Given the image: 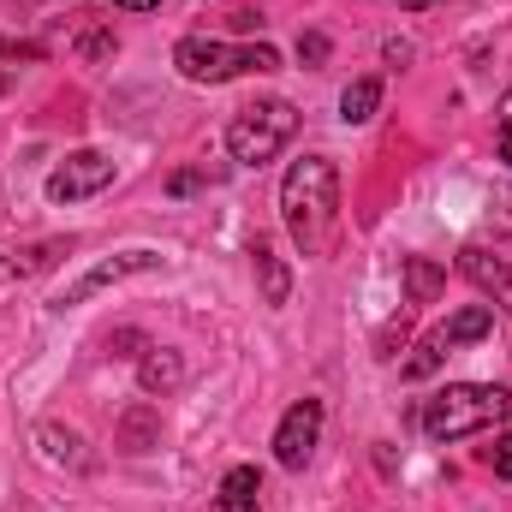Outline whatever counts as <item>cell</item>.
I'll return each mask as SVG.
<instances>
[{
	"label": "cell",
	"instance_id": "1",
	"mask_svg": "<svg viewBox=\"0 0 512 512\" xmlns=\"http://www.w3.org/2000/svg\"><path fill=\"white\" fill-rule=\"evenodd\" d=\"M280 215H286V233L298 239L304 256H328L334 245V215H340V173L328 155H304L286 167L280 179Z\"/></svg>",
	"mask_w": 512,
	"mask_h": 512
},
{
	"label": "cell",
	"instance_id": "2",
	"mask_svg": "<svg viewBox=\"0 0 512 512\" xmlns=\"http://www.w3.org/2000/svg\"><path fill=\"white\" fill-rule=\"evenodd\" d=\"M501 417H512L507 387L453 382L423 405V435H429V441H465V435H477V429H489V423H501Z\"/></svg>",
	"mask_w": 512,
	"mask_h": 512
},
{
	"label": "cell",
	"instance_id": "3",
	"mask_svg": "<svg viewBox=\"0 0 512 512\" xmlns=\"http://www.w3.org/2000/svg\"><path fill=\"white\" fill-rule=\"evenodd\" d=\"M173 66L191 78V84H227V78H245V72H280V54L268 42H215V36H185L173 48Z\"/></svg>",
	"mask_w": 512,
	"mask_h": 512
},
{
	"label": "cell",
	"instance_id": "4",
	"mask_svg": "<svg viewBox=\"0 0 512 512\" xmlns=\"http://www.w3.org/2000/svg\"><path fill=\"white\" fill-rule=\"evenodd\" d=\"M292 131H298L292 102H251V108H239L233 126H227V155H233L239 167H262V161H274V155L292 143Z\"/></svg>",
	"mask_w": 512,
	"mask_h": 512
},
{
	"label": "cell",
	"instance_id": "5",
	"mask_svg": "<svg viewBox=\"0 0 512 512\" xmlns=\"http://www.w3.org/2000/svg\"><path fill=\"white\" fill-rule=\"evenodd\" d=\"M114 185V161L102 155V149H72L54 173H48V197L54 203H84V197H96V191H108Z\"/></svg>",
	"mask_w": 512,
	"mask_h": 512
},
{
	"label": "cell",
	"instance_id": "6",
	"mask_svg": "<svg viewBox=\"0 0 512 512\" xmlns=\"http://www.w3.org/2000/svg\"><path fill=\"white\" fill-rule=\"evenodd\" d=\"M316 441H322V399H298L280 417V429H274V459L286 471H304L310 453H316Z\"/></svg>",
	"mask_w": 512,
	"mask_h": 512
},
{
	"label": "cell",
	"instance_id": "7",
	"mask_svg": "<svg viewBox=\"0 0 512 512\" xmlns=\"http://www.w3.org/2000/svg\"><path fill=\"white\" fill-rule=\"evenodd\" d=\"M149 268H161V256H155V251H126V256H114V262H96L78 286H66V292H60V310H72V304L96 298L102 286H120L126 274H149Z\"/></svg>",
	"mask_w": 512,
	"mask_h": 512
},
{
	"label": "cell",
	"instance_id": "8",
	"mask_svg": "<svg viewBox=\"0 0 512 512\" xmlns=\"http://www.w3.org/2000/svg\"><path fill=\"white\" fill-rule=\"evenodd\" d=\"M459 274H465L483 298H495V304L512 316V268L501 262V256H489V251L471 245V251H459Z\"/></svg>",
	"mask_w": 512,
	"mask_h": 512
},
{
	"label": "cell",
	"instance_id": "9",
	"mask_svg": "<svg viewBox=\"0 0 512 512\" xmlns=\"http://www.w3.org/2000/svg\"><path fill=\"white\" fill-rule=\"evenodd\" d=\"M251 262H256V274H262V304H268V310H280V304L292 298V274H286V262L274 256L268 239H256V245H251Z\"/></svg>",
	"mask_w": 512,
	"mask_h": 512
},
{
	"label": "cell",
	"instance_id": "10",
	"mask_svg": "<svg viewBox=\"0 0 512 512\" xmlns=\"http://www.w3.org/2000/svg\"><path fill=\"white\" fill-rule=\"evenodd\" d=\"M256 507H262V477H256V465H233V471L221 477L215 512H256Z\"/></svg>",
	"mask_w": 512,
	"mask_h": 512
},
{
	"label": "cell",
	"instance_id": "11",
	"mask_svg": "<svg viewBox=\"0 0 512 512\" xmlns=\"http://www.w3.org/2000/svg\"><path fill=\"white\" fill-rule=\"evenodd\" d=\"M489 328H495V310H489V304H465V310H459V316H453V322L435 334V346H441V352H453V346H471V340H483Z\"/></svg>",
	"mask_w": 512,
	"mask_h": 512
},
{
	"label": "cell",
	"instance_id": "12",
	"mask_svg": "<svg viewBox=\"0 0 512 512\" xmlns=\"http://www.w3.org/2000/svg\"><path fill=\"white\" fill-rule=\"evenodd\" d=\"M137 382H143V393H173V387L185 382V364H179V352H167V346H149V358L137 364Z\"/></svg>",
	"mask_w": 512,
	"mask_h": 512
},
{
	"label": "cell",
	"instance_id": "13",
	"mask_svg": "<svg viewBox=\"0 0 512 512\" xmlns=\"http://www.w3.org/2000/svg\"><path fill=\"white\" fill-rule=\"evenodd\" d=\"M36 447H42V459H48V465L84 471V441H78L72 429H60V423H42V429H36Z\"/></svg>",
	"mask_w": 512,
	"mask_h": 512
},
{
	"label": "cell",
	"instance_id": "14",
	"mask_svg": "<svg viewBox=\"0 0 512 512\" xmlns=\"http://www.w3.org/2000/svg\"><path fill=\"white\" fill-rule=\"evenodd\" d=\"M376 108H382V78H352L346 96H340V120L364 126V120H376Z\"/></svg>",
	"mask_w": 512,
	"mask_h": 512
},
{
	"label": "cell",
	"instance_id": "15",
	"mask_svg": "<svg viewBox=\"0 0 512 512\" xmlns=\"http://www.w3.org/2000/svg\"><path fill=\"white\" fill-rule=\"evenodd\" d=\"M441 286H447V268H441V262H429V256H405V292H411V304H435Z\"/></svg>",
	"mask_w": 512,
	"mask_h": 512
},
{
	"label": "cell",
	"instance_id": "16",
	"mask_svg": "<svg viewBox=\"0 0 512 512\" xmlns=\"http://www.w3.org/2000/svg\"><path fill=\"white\" fill-rule=\"evenodd\" d=\"M120 447H126V453H149V447H155V417H149V411H131L126 417Z\"/></svg>",
	"mask_w": 512,
	"mask_h": 512
},
{
	"label": "cell",
	"instance_id": "17",
	"mask_svg": "<svg viewBox=\"0 0 512 512\" xmlns=\"http://www.w3.org/2000/svg\"><path fill=\"white\" fill-rule=\"evenodd\" d=\"M441 358H447V352H441L435 340H423V346H417V358L405 364V376H411V382H423V376H435V370H441Z\"/></svg>",
	"mask_w": 512,
	"mask_h": 512
},
{
	"label": "cell",
	"instance_id": "18",
	"mask_svg": "<svg viewBox=\"0 0 512 512\" xmlns=\"http://www.w3.org/2000/svg\"><path fill=\"white\" fill-rule=\"evenodd\" d=\"M405 334H411V316H399V322H387L382 340H376V358H399V346H405Z\"/></svg>",
	"mask_w": 512,
	"mask_h": 512
},
{
	"label": "cell",
	"instance_id": "19",
	"mask_svg": "<svg viewBox=\"0 0 512 512\" xmlns=\"http://www.w3.org/2000/svg\"><path fill=\"white\" fill-rule=\"evenodd\" d=\"M78 54H84V60H108V54H114V36H108V30H84V36H78Z\"/></svg>",
	"mask_w": 512,
	"mask_h": 512
},
{
	"label": "cell",
	"instance_id": "20",
	"mask_svg": "<svg viewBox=\"0 0 512 512\" xmlns=\"http://www.w3.org/2000/svg\"><path fill=\"white\" fill-rule=\"evenodd\" d=\"M298 60H304V66H322V60H328V36H322V30H304V36H298Z\"/></svg>",
	"mask_w": 512,
	"mask_h": 512
},
{
	"label": "cell",
	"instance_id": "21",
	"mask_svg": "<svg viewBox=\"0 0 512 512\" xmlns=\"http://www.w3.org/2000/svg\"><path fill=\"white\" fill-rule=\"evenodd\" d=\"M54 251H60V245H36V251L12 256V274H36V268H48V262H54Z\"/></svg>",
	"mask_w": 512,
	"mask_h": 512
},
{
	"label": "cell",
	"instance_id": "22",
	"mask_svg": "<svg viewBox=\"0 0 512 512\" xmlns=\"http://www.w3.org/2000/svg\"><path fill=\"white\" fill-rule=\"evenodd\" d=\"M489 465H495V477H512V429L489 447Z\"/></svg>",
	"mask_w": 512,
	"mask_h": 512
},
{
	"label": "cell",
	"instance_id": "23",
	"mask_svg": "<svg viewBox=\"0 0 512 512\" xmlns=\"http://www.w3.org/2000/svg\"><path fill=\"white\" fill-rule=\"evenodd\" d=\"M203 179H221V173H209V167H191V173H179V179H173V197H185V191H197Z\"/></svg>",
	"mask_w": 512,
	"mask_h": 512
},
{
	"label": "cell",
	"instance_id": "24",
	"mask_svg": "<svg viewBox=\"0 0 512 512\" xmlns=\"http://www.w3.org/2000/svg\"><path fill=\"white\" fill-rule=\"evenodd\" d=\"M42 48H30V42H0V60H36Z\"/></svg>",
	"mask_w": 512,
	"mask_h": 512
},
{
	"label": "cell",
	"instance_id": "25",
	"mask_svg": "<svg viewBox=\"0 0 512 512\" xmlns=\"http://www.w3.org/2000/svg\"><path fill=\"white\" fill-rule=\"evenodd\" d=\"M108 6H120V12H155L161 0H108Z\"/></svg>",
	"mask_w": 512,
	"mask_h": 512
},
{
	"label": "cell",
	"instance_id": "26",
	"mask_svg": "<svg viewBox=\"0 0 512 512\" xmlns=\"http://www.w3.org/2000/svg\"><path fill=\"white\" fill-rule=\"evenodd\" d=\"M501 161L512 167V120H501Z\"/></svg>",
	"mask_w": 512,
	"mask_h": 512
},
{
	"label": "cell",
	"instance_id": "27",
	"mask_svg": "<svg viewBox=\"0 0 512 512\" xmlns=\"http://www.w3.org/2000/svg\"><path fill=\"white\" fill-rule=\"evenodd\" d=\"M501 120H512V90L501 96Z\"/></svg>",
	"mask_w": 512,
	"mask_h": 512
},
{
	"label": "cell",
	"instance_id": "28",
	"mask_svg": "<svg viewBox=\"0 0 512 512\" xmlns=\"http://www.w3.org/2000/svg\"><path fill=\"white\" fill-rule=\"evenodd\" d=\"M399 6H405V12H423V6H429V0H399Z\"/></svg>",
	"mask_w": 512,
	"mask_h": 512
}]
</instances>
